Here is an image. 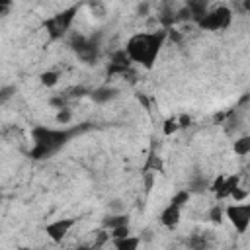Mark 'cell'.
Returning <instances> with one entry per match:
<instances>
[{
    "mask_svg": "<svg viewBox=\"0 0 250 250\" xmlns=\"http://www.w3.org/2000/svg\"><path fill=\"white\" fill-rule=\"evenodd\" d=\"M168 31L166 29H154V31H139L133 33L125 47L123 53L127 55L129 62H137L143 68L150 70L154 66V62L158 61V55L166 43Z\"/></svg>",
    "mask_w": 250,
    "mask_h": 250,
    "instance_id": "6da1fadb",
    "label": "cell"
},
{
    "mask_svg": "<svg viewBox=\"0 0 250 250\" xmlns=\"http://www.w3.org/2000/svg\"><path fill=\"white\" fill-rule=\"evenodd\" d=\"M74 135V129H55V127H45L37 125L31 129V139L33 146L29 150V156L33 160H45L51 158L55 152H59Z\"/></svg>",
    "mask_w": 250,
    "mask_h": 250,
    "instance_id": "7a4b0ae2",
    "label": "cell"
},
{
    "mask_svg": "<svg viewBox=\"0 0 250 250\" xmlns=\"http://www.w3.org/2000/svg\"><path fill=\"white\" fill-rule=\"evenodd\" d=\"M80 8H82V4H72V6H68V8L61 10V12H57L55 16L47 18V20L43 21V27L47 29V35H49L53 41L62 39V37L68 33V29L72 27L74 18L78 16Z\"/></svg>",
    "mask_w": 250,
    "mask_h": 250,
    "instance_id": "3957f363",
    "label": "cell"
},
{
    "mask_svg": "<svg viewBox=\"0 0 250 250\" xmlns=\"http://www.w3.org/2000/svg\"><path fill=\"white\" fill-rule=\"evenodd\" d=\"M232 21V12L229 6H217L213 10H207L199 20L197 25L201 29H209V31H221L227 29Z\"/></svg>",
    "mask_w": 250,
    "mask_h": 250,
    "instance_id": "277c9868",
    "label": "cell"
},
{
    "mask_svg": "<svg viewBox=\"0 0 250 250\" xmlns=\"http://www.w3.org/2000/svg\"><path fill=\"white\" fill-rule=\"evenodd\" d=\"M188 199H189V189L178 191L170 199V203L162 209V213H160V225L166 227V229H170V230L176 229L178 223H180V219H182V207L188 203Z\"/></svg>",
    "mask_w": 250,
    "mask_h": 250,
    "instance_id": "5b68a950",
    "label": "cell"
},
{
    "mask_svg": "<svg viewBox=\"0 0 250 250\" xmlns=\"http://www.w3.org/2000/svg\"><path fill=\"white\" fill-rule=\"evenodd\" d=\"M225 217L238 234H246L250 227V203H230L225 207Z\"/></svg>",
    "mask_w": 250,
    "mask_h": 250,
    "instance_id": "8992f818",
    "label": "cell"
},
{
    "mask_svg": "<svg viewBox=\"0 0 250 250\" xmlns=\"http://www.w3.org/2000/svg\"><path fill=\"white\" fill-rule=\"evenodd\" d=\"M238 186H240V176L238 174H230V176H217L211 182L209 189L215 193L217 199H227V197H230V193Z\"/></svg>",
    "mask_w": 250,
    "mask_h": 250,
    "instance_id": "52a82bcc",
    "label": "cell"
},
{
    "mask_svg": "<svg viewBox=\"0 0 250 250\" xmlns=\"http://www.w3.org/2000/svg\"><path fill=\"white\" fill-rule=\"evenodd\" d=\"M76 225V219L74 217H66V219H55L51 223L45 225V234L51 238V242L55 244H61L66 234L70 232V229Z\"/></svg>",
    "mask_w": 250,
    "mask_h": 250,
    "instance_id": "ba28073f",
    "label": "cell"
},
{
    "mask_svg": "<svg viewBox=\"0 0 250 250\" xmlns=\"http://www.w3.org/2000/svg\"><path fill=\"white\" fill-rule=\"evenodd\" d=\"M72 49L76 51L78 59L84 61V62H88V64H92V62L98 59V43H96L94 39L84 37V35L74 37V41H72Z\"/></svg>",
    "mask_w": 250,
    "mask_h": 250,
    "instance_id": "9c48e42d",
    "label": "cell"
},
{
    "mask_svg": "<svg viewBox=\"0 0 250 250\" xmlns=\"http://www.w3.org/2000/svg\"><path fill=\"white\" fill-rule=\"evenodd\" d=\"M117 88H113V86H100V88H96L92 94H90V98L96 102V104H107V102H111V100H115L117 98Z\"/></svg>",
    "mask_w": 250,
    "mask_h": 250,
    "instance_id": "30bf717a",
    "label": "cell"
},
{
    "mask_svg": "<svg viewBox=\"0 0 250 250\" xmlns=\"http://www.w3.org/2000/svg\"><path fill=\"white\" fill-rule=\"evenodd\" d=\"M113 246H115V250H139L141 236L129 234V236H123V238H113Z\"/></svg>",
    "mask_w": 250,
    "mask_h": 250,
    "instance_id": "8fae6325",
    "label": "cell"
},
{
    "mask_svg": "<svg viewBox=\"0 0 250 250\" xmlns=\"http://www.w3.org/2000/svg\"><path fill=\"white\" fill-rule=\"evenodd\" d=\"M125 225H129V217L127 215H111V217L104 219V227L109 229V230H113L117 227H125Z\"/></svg>",
    "mask_w": 250,
    "mask_h": 250,
    "instance_id": "7c38bea8",
    "label": "cell"
},
{
    "mask_svg": "<svg viewBox=\"0 0 250 250\" xmlns=\"http://www.w3.org/2000/svg\"><path fill=\"white\" fill-rule=\"evenodd\" d=\"M232 148H234V154H238V156L250 154V137H248V135H242L240 139L234 141Z\"/></svg>",
    "mask_w": 250,
    "mask_h": 250,
    "instance_id": "4fadbf2b",
    "label": "cell"
},
{
    "mask_svg": "<svg viewBox=\"0 0 250 250\" xmlns=\"http://www.w3.org/2000/svg\"><path fill=\"white\" fill-rule=\"evenodd\" d=\"M59 72L57 70H45V72H41L39 74V82L45 86V88H53V86H57L59 84Z\"/></svg>",
    "mask_w": 250,
    "mask_h": 250,
    "instance_id": "5bb4252c",
    "label": "cell"
},
{
    "mask_svg": "<svg viewBox=\"0 0 250 250\" xmlns=\"http://www.w3.org/2000/svg\"><path fill=\"white\" fill-rule=\"evenodd\" d=\"M55 121H57L59 125H68V123L72 121V111H70L68 107H59V111H57V115H55Z\"/></svg>",
    "mask_w": 250,
    "mask_h": 250,
    "instance_id": "9a60e30c",
    "label": "cell"
},
{
    "mask_svg": "<svg viewBox=\"0 0 250 250\" xmlns=\"http://www.w3.org/2000/svg\"><path fill=\"white\" fill-rule=\"evenodd\" d=\"M14 94H16V86H2L0 88V105H4L6 102H10L12 98H14Z\"/></svg>",
    "mask_w": 250,
    "mask_h": 250,
    "instance_id": "2e32d148",
    "label": "cell"
},
{
    "mask_svg": "<svg viewBox=\"0 0 250 250\" xmlns=\"http://www.w3.org/2000/svg\"><path fill=\"white\" fill-rule=\"evenodd\" d=\"M178 129H180V125H178L176 117H168V119L164 121V125H162V133H164V135H172V133H176Z\"/></svg>",
    "mask_w": 250,
    "mask_h": 250,
    "instance_id": "e0dca14e",
    "label": "cell"
},
{
    "mask_svg": "<svg viewBox=\"0 0 250 250\" xmlns=\"http://www.w3.org/2000/svg\"><path fill=\"white\" fill-rule=\"evenodd\" d=\"M223 215H225V209H223L219 203L209 209V219H211L213 223H221V221H223Z\"/></svg>",
    "mask_w": 250,
    "mask_h": 250,
    "instance_id": "ac0fdd59",
    "label": "cell"
},
{
    "mask_svg": "<svg viewBox=\"0 0 250 250\" xmlns=\"http://www.w3.org/2000/svg\"><path fill=\"white\" fill-rule=\"evenodd\" d=\"M148 168H152L154 172H162V162H160V158L154 156V154H150V156H148V162H146V166H145V170H148Z\"/></svg>",
    "mask_w": 250,
    "mask_h": 250,
    "instance_id": "d6986e66",
    "label": "cell"
},
{
    "mask_svg": "<svg viewBox=\"0 0 250 250\" xmlns=\"http://www.w3.org/2000/svg\"><path fill=\"white\" fill-rule=\"evenodd\" d=\"M111 234V238H123V236H129L131 234V229H129V225H125V227H117V229H113V230H109Z\"/></svg>",
    "mask_w": 250,
    "mask_h": 250,
    "instance_id": "ffe728a7",
    "label": "cell"
},
{
    "mask_svg": "<svg viewBox=\"0 0 250 250\" xmlns=\"http://www.w3.org/2000/svg\"><path fill=\"white\" fill-rule=\"evenodd\" d=\"M246 195H248V191H246V189H242V186H238V188L230 193V197L234 199V203H242V201L246 199Z\"/></svg>",
    "mask_w": 250,
    "mask_h": 250,
    "instance_id": "44dd1931",
    "label": "cell"
},
{
    "mask_svg": "<svg viewBox=\"0 0 250 250\" xmlns=\"http://www.w3.org/2000/svg\"><path fill=\"white\" fill-rule=\"evenodd\" d=\"M176 121H178V125H180V129H182V127H188V125L191 123V119H189L188 115H180Z\"/></svg>",
    "mask_w": 250,
    "mask_h": 250,
    "instance_id": "7402d4cb",
    "label": "cell"
},
{
    "mask_svg": "<svg viewBox=\"0 0 250 250\" xmlns=\"http://www.w3.org/2000/svg\"><path fill=\"white\" fill-rule=\"evenodd\" d=\"M12 8V4L10 2H6V0H0V16H4L8 10Z\"/></svg>",
    "mask_w": 250,
    "mask_h": 250,
    "instance_id": "603a6c76",
    "label": "cell"
},
{
    "mask_svg": "<svg viewBox=\"0 0 250 250\" xmlns=\"http://www.w3.org/2000/svg\"><path fill=\"white\" fill-rule=\"evenodd\" d=\"M16 250H33V248H29V246H20V248H16Z\"/></svg>",
    "mask_w": 250,
    "mask_h": 250,
    "instance_id": "cb8c5ba5",
    "label": "cell"
}]
</instances>
